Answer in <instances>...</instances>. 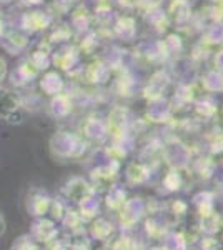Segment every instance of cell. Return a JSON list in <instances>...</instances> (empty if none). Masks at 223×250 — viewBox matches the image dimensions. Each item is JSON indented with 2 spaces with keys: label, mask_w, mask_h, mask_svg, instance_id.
Returning <instances> with one entry per match:
<instances>
[{
  "label": "cell",
  "mask_w": 223,
  "mask_h": 250,
  "mask_svg": "<svg viewBox=\"0 0 223 250\" xmlns=\"http://www.w3.org/2000/svg\"><path fill=\"white\" fill-rule=\"evenodd\" d=\"M93 193H95V188L82 177H74L63 185V195L67 197V200H70V202L77 205L92 199Z\"/></svg>",
  "instance_id": "1"
},
{
  "label": "cell",
  "mask_w": 223,
  "mask_h": 250,
  "mask_svg": "<svg viewBox=\"0 0 223 250\" xmlns=\"http://www.w3.org/2000/svg\"><path fill=\"white\" fill-rule=\"evenodd\" d=\"M59 235V229H57L55 222L45 217H39L34 224L30 225V237L37 242L39 245H47L52 240L57 239Z\"/></svg>",
  "instance_id": "2"
},
{
  "label": "cell",
  "mask_w": 223,
  "mask_h": 250,
  "mask_svg": "<svg viewBox=\"0 0 223 250\" xmlns=\"http://www.w3.org/2000/svg\"><path fill=\"white\" fill-rule=\"evenodd\" d=\"M50 202H52V197L47 192L40 190V188H34L32 192H28L27 197L28 215L35 217V219L45 217L48 213V208H50Z\"/></svg>",
  "instance_id": "3"
},
{
  "label": "cell",
  "mask_w": 223,
  "mask_h": 250,
  "mask_svg": "<svg viewBox=\"0 0 223 250\" xmlns=\"http://www.w3.org/2000/svg\"><path fill=\"white\" fill-rule=\"evenodd\" d=\"M20 108H22L20 97L10 88L0 87V119L9 120L12 115L17 114Z\"/></svg>",
  "instance_id": "4"
},
{
  "label": "cell",
  "mask_w": 223,
  "mask_h": 250,
  "mask_svg": "<svg viewBox=\"0 0 223 250\" xmlns=\"http://www.w3.org/2000/svg\"><path fill=\"white\" fill-rule=\"evenodd\" d=\"M10 250H42V245H39L37 242L30 237V233H23L19 239L14 240Z\"/></svg>",
  "instance_id": "5"
},
{
  "label": "cell",
  "mask_w": 223,
  "mask_h": 250,
  "mask_svg": "<svg viewBox=\"0 0 223 250\" xmlns=\"http://www.w3.org/2000/svg\"><path fill=\"white\" fill-rule=\"evenodd\" d=\"M67 212V207L65 204L62 202V200L59 199H52L50 202V208H48V213H50V219L54 222H62L63 215H65Z\"/></svg>",
  "instance_id": "6"
},
{
  "label": "cell",
  "mask_w": 223,
  "mask_h": 250,
  "mask_svg": "<svg viewBox=\"0 0 223 250\" xmlns=\"http://www.w3.org/2000/svg\"><path fill=\"white\" fill-rule=\"evenodd\" d=\"M97 210H99V205L95 204L93 197H92V199H88V200H85V202L80 204V217H82L83 220L93 219V217L97 215Z\"/></svg>",
  "instance_id": "7"
},
{
  "label": "cell",
  "mask_w": 223,
  "mask_h": 250,
  "mask_svg": "<svg viewBox=\"0 0 223 250\" xmlns=\"http://www.w3.org/2000/svg\"><path fill=\"white\" fill-rule=\"evenodd\" d=\"M62 222H63V225H65L67 229H79V225L82 224L83 219L80 217L79 212L68 210V208H67V212H65V215H63Z\"/></svg>",
  "instance_id": "8"
},
{
  "label": "cell",
  "mask_w": 223,
  "mask_h": 250,
  "mask_svg": "<svg viewBox=\"0 0 223 250\" xmlns=\"http://www.w3.org/2000/svg\"><path fill=\"white\" fill-rule=\"evenodd\" d=\"M5 77H7V62L3 57H0V83L5 80Z\"/></svg>",
  "instance_id": "9"
},
{
  "label": "cell",
  "mask_w": 223,
  "mask_h": 250,
  "mask_svg": "<svg viewBox=\"0 0 223 250\" xmlns=\"http://www.w3.org/2000/svg\"><path fill=\"white\" fill-rule=\"evenodd\" d=\"M5 230H7V224H5V219H3V213L0 212V237L5 233Z\"/></svg>",
  "instance_id": "10"
},
{
  "label": "cell",
  "mask_w": 223,
  "mask_h": 250,
  "mask_svg": "<svg viewBox=\"0 0 223 250\" xmlns=\"http://www.w3.org/2000/svg\"><path fill=\"white\" fill-rule=\"evenodd\" d=\"M42 250H47V249H43V247H42Z\"/></svg>",
  "instance_id": "11"
}]
</instances>
